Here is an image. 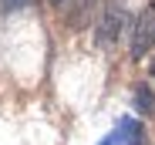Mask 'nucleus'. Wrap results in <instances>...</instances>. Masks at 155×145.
<instances>
[{"mask_svg": "<svg viewBox=\"0 0 155 145\" xmlns=\"http://www.w3.org/2000/svg\"><path fill=\"white\" fill-rule=\"evenodd\" d=\"M121 24H125V10H121V4H111L98 24V44H115L121 34Z\"/></svg>", "mask_w": 155, "mask_h": 145, "instance_id": "nucleus-2", "label": "nucleus"}, {"mask_svg": "<svg viewBox=\"0 0 155 145\" xmlns=\"http://www.w3.org/2000/svg\"><path fill=\"white\" fill-rule=\"evenodd\" d=\"M152 78H155V61H152Z\"/></svg>", "mask_w": 155, "mask_h": 145, "instance_id": "nucleus-6", "label": "nucleus"}, {"mask_svg": "<svg viewBox=\"0 0 155 145\" xmlns=\"http://www.w3.org/2000/svg\"><path fill=\"white\" fill-rule=\"evenodd\" d=\"M51 4H64V0H51Z\"/></svg>", "mask_w": 155, "mask_h": 145, "instance_id": "nucleus-7", "label": "nucleus"}, {"mask_svg": "<svg viewBox=\"0 0 155 145\" xmlns=\"http://www.w3.org/2000/svg\"><path fill=\"white\" fill-rule=\"evenodd\" d=\"M155 47V4H145L142 14L135 17L132 31V58H145V51Z\"/></svg>", "mask_w": 155, "mask_h": 145, "instance_id": "nucleus-1", "label": "nucleus"}, {"mask_svg": "<svg viewBox=\"0 0 155 145\" xmlns=\"http://www.w3.org/2000/svg\"><path fill=\"white\" fill-rule=\"evenodd\" d=\"M115 132H118L121 145H145V128H142V122H135V118H121Z\"/></svg>", "mask_w": 155, "mask_h": 145, "instance_id": "nucleus-3", "label": "nucleus"}, {"mask_svg": "<svg viewBox=\"0 0 155 145\" xmlns=\"http://www.w3.org/2000/svg\"><path fill=\"white\" fill-rule=\"evenodd\" d=\"M135 108H138L142 115H155V94H152L145 84L135 88Z\"/></svg>", "mask_w": 155, "mask_h": 145, "instance_id": "nucleus-4", "label": "nucleus"}, {"mask_svg": "<svg viewBox=\"0 0 155 145\" xmlns=\"http://www.w3.org/2000/svg\"><path fill=\"white\" fill-rule=\"evenodd\" d=\"M4 4H7V7H20V4H24V0H4Z\"/></svg>", "mask_w": 155, "mask_h": 145, "instance_id": "nucleus-5", "label": "nucleus"}]
</instances>
